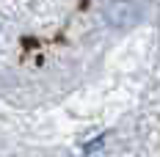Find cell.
I'll return each instance as SVG.
<instances>
[{
	"mask_svg": "<svg viewBox=\"0 0 160 157\" xmlns=\"http://www.w3.org/2000/svg\"><path fill=\"white\" fill-rule=\"evenodd\" d=\"M138 19V6L132 0H113L108 6V22L116 25V28H124V25H132Z\"/></svg>",
	"mask_w": 160,
	"mask_h": 157,
	"instance_id": "1",
	"label": "cell"
}]
</instances>
